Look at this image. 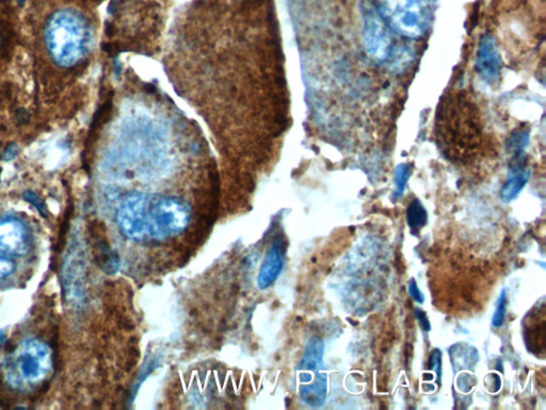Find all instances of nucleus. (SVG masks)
<instances>
[{"mask_svg":"<svg viewBox=\"0 0 546 410\" xmlns=\"http://www.w3.org/2000/svg\"><path fill=\"white\" fill-rule=\"evenodd\" d=\"M528 140H530L528 130H518V132L513 133L512 136L510 137L508 146L514 151L515 154H523L525 148L527 146Z\"/></svg>","mask_w":546,"mask_h":410,"instance_id":"obj_13","label":"nucleus"},{"mask_svg":"<svg viewBox=\"0 0 546 410\" xmlns=\"http://www.w3.org/2000/svg\"><path fill=\"white\" fill-rule=\"evenodd\" d=\"M28 251V234L24 223L14 218L0 220V252L24 255Z\"/></svg>","mask_w":546,"mask_h":410,"instance_id":"obj_6","label":"nucleus"},{"mask_svg":"<svg viewBox=\"0 0 546 410\" xmlns=\"http://www.w3.org/2000/svg\"><path fill=\"white\" fill-rule=\"evenodd\" d=\"M53 367L51 348L42 341L27 339L5 360V377L10 386L29 391L41 386Z\"/></svg>","mask_w":546,"mask_h":410,"instance_id":"obj_2","label":"nucleus"},{"mask_svg":"<svg viewBox=\"0 0 546 410\" xmlns=\"http://www.w3.org/2000/svg\"><path fill=\"white\" fill-rule=\"evenodd\" d=\"M24 199L28 201L29 203L34 204V207L38 209V212H40L42 215H44V216H46L45 204H44V202L42 201L34 192H29V190L28 192H24Z\"/></svg>","mask_w":546,"mask_h":410,"instance_id":"obj_17","label":"nucleus"},{"mask_svg":"<svg viewBox=\"0 0 546 410\" xmlns=\"http://www.w3.org/2000/svg\"><path fill=\"white\" fill-rule=\"evenodd\" d=\"M407 290H409L410 296H411V297H412L415 301L418 302V304H424V294H423L422 291L419 290V288L417 286L414 279L409 281V284H407Z\"/></svg>","mask_w":546,"mask_h":410,"instance_id":"obj_18","label":"nucleus"},{"mask_svg":"<svg viewBox=\"0 0 546 410\" xmlns=\"http://www.w3.org/2000/svg\"><path fill=\"white\" fill-rule=\"evenodd\" d=\"M91 38L90 25L73 9L59 10L46 24V47L54 62L60 67L80 62L89 51Z\"/></svg>","mask_w":546,"mask_h":410,"instance_id":"obj_1","label":"nucleus"},{"mask_svg":"<svg viewBox=\"0 0 546 410\" xmlns=\"http://www.w3.org/2000/svg\"><path fill=\"white\" fill-rule=\"evenodd\" d=\"M477 72L484 84L494 86L501 78L503 61L499 46L492 34H484L480 40L476 61Z\"/></svg>","mask_w":546,"mask_h":410,"instance_id":"obj_5","label":"nucleus"},{"mask_svg":"<svg viewBox=\"0 0 546 410\" xmlns=\"http://www.w3.org/2000/svg\"><path fill=\"white\" fill-rule=\"evenodd\" d=\"M411 175V169L407 163H401L395 169V184H396V197H401L405 192L407 186V180Z\"/></svg>","mask_w":546,"mask_h":410,"instance_id":"obj_12","label":"nucleus"},{"mask_svg":"<svg viewBox=\"0 0 546 410\" xmlns=\"http://www.w3.org/2000/svg\"><path fill=\"white\" fill-rule=\"evenodd\" d=\"M430 369H434L438 379L442 376V354L438 350H434L430 356Z\"/></svg>","mask_w":546,"mask_h":410,"instance_id":"obj_16","label":"nucleus"},{"mask_svg":"<svg viewBox=\"0 0 546 410\" xmlns=\"http://www.w3.org/2000/svg\"><path fill=\"white\" fill-rule=\"evenodd\" d=\"M530 176V170L517 171L514 175H512L509 180L503 185L501 188V197L503 202L512 201L513 199L518 197L519 194L522 192L525 185L527 184L528 179Z\"/></svg>","mask_w":546,"mask_h":410,"instance_id":"obj_10","label":"nucleus"},{"mask_svg":"<svg viewBox=\"0 0 546 410\" xmlns=\"http://www.w3.org/2000/svg\"><path fill=\"white\" fill-rule=\"evenodd\" d=\"M302 398L314 407H319L326 401L327 398V376L324 374L317 375L314 384L307 385L302 388Z\"/></svg>","mask_w":546,"mask_h":410,"instance_id":"obj_9","label":"nucleus"},{"mask_svg":"<svg viewBox=\"0 0 546 410\" xmlns=\"http://www.w3.org/2000/svg\"><path fill=\"white\" fill-rule=\"evenodd\" d=\"M281 244L276 242L271 249L270 253L265 260L263 269L259 275V288H265L276 278L282 267V261L280 259Z\"/></svg>","mask_w":546,"mask_h":410,"instance_id":"obj_7","label":"nucleus"},{"mask_svg":"<svg viewBox=\"0 0 546 410\" xmlns=\"http://www.w3.org/2000/svg\"><path fill=\"white\" fill-rule=\"evenodd\" d=\"M414 313L422 328L424 329L425 331L430 330L431 326H430V323H429L428 319H427L426 313L420 309H415Z\"/></svg>","mask_w":546,"mask_h":410,"instance_id":"obj_20","label":"nucleus"},{"mask_svg":"<svg viewBox=\"0 0 546 410\" xmlns=\"http://www.w3.org/2000/svg\"><path fill=\"white\" fill-rule=\"evenodd\" d=\"M15 262L5 255H0V279L7 278L14 273Z\"/></svg>","mask_w":546,"mask_h":410,"instance_id":"obj_15","label":"nucleus"},{"mask_svg":"<svg viewBox=\"0 0 546 410\" xmlns=\"http://www.w3.org/2000/svg\"><path fill=\"white\" fill-rule=\"evenodd\" d=\"M19 148L16 144H10L5 146L3 153H1V159L3 161H10L14 159L19 155Z\"/></svg>","mask_w":546,"mask_h":410,"instance_id":"obj_19","label":"nucleus"},{"mask_svg":"<svg viewBox=\"0 0 546 410\" xmlns=\"http://www.w3.org/2000/svg\"><path fill=\"white\" fill-rule=\"evenodd\" d=\"M506 305H507V293L505 290L501 293L499 301H497V307H496L495 313H494L493 319H492V325L494 327H501L505 321L506 315Z\"/></svg>","mask_w":546,"mask_h":410,"instance_id":"obj_14","label":"nucleus"},{"mask_svg":"<svg viewBox=\"0 0 546 410\" xmlns=\"http://www.w3.org/2000/svg\"><path fill=\"white\" fill-rule=\"evenodd\" d=\"M365 51L378 62H383L391 57L393 51L392 38L380 16L369 14L364 29Z\"/></svg>","mask_w":546,"mask_h":410,"instance_id":"obj_4","label":"nucleus"},{"mask_svg":"<svg viewBox=\"0 0 546 410\" xmlns=\"http://www.w3.org/2000/svg\"><path fill=\"white\" fill-rule=\"evenodd\" d=\"M427 221H428V214L422 202L418 199L413 200L407 209V226L413 232H417L426 226Z\"/></svg>","mask_w":546,"mask_h":410,"instance_id":"obj_11","label":"nucleus"},{"mask_svg":"<svg viewBox=\"0 0 546 410\" xmlns=\"http://www.w3.org/2000/svg\"><path fill=\"white\" fill-rule=\"evenodd\" d=\"M436 0H377L380 19L399 36L418 38L428 32Z\"/></svg>","mask_w":546,"mask_h":410,"instance_id":"obj_3","label":"nucleus"},{"mask_svg":"<svg viewBox=\"0 0 546 410\" xmlns=\"http://www.w3.org/2000/svg\"><path fill=\"white\" fill-rule=\"evenodd\" d=\"M324 350V341L321 340L319 337H313L307 344L305 357L302 360V369L317 372L319 367L322 365Z\"/></svg>","mask_w":546,"mask_h":410,"instance_id":"obj_8","label":"nucleus"},{"mask_svg":"<svg viewBox=\"0 0 546 410\" xmlns=\"http://www.w3.org/2000/svg\"><path fill=\"white\" fill-rule=\"evenodd\" d=\"M5 339H7V337H5V332H3V331L0 330V350H1V348H3V344H5Z\"/></svg>","mask_w":546,"mask_h":410,"instance_id":"obj_21","label":"nucleus"}]
</instances>
